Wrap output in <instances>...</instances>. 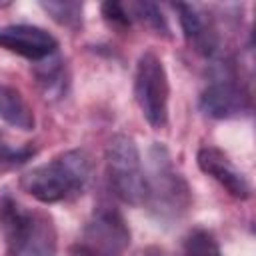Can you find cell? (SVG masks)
<instances>
[{"mask_svg":"<svg viewBox=\"0 0 256 256\" xmlns=\"http://www.w3.org/2000/svg\"><path fill=\"white\" fill-rule=\"evenodd\" d=\"M0 48L14 52L22 58L40 62L56 54L58 40L40 26L10 24V26H0Z\"/></svg>","mask_w":256,"mask_h":256,"instance_id":"ba28073f","label":"cell"},{"mask_svg":"<svg viewBox=\"0 0 256 256\" xmlns=\"http://www.w3.org/2000/svg\"><path fill=\"white\" fill-rule=\"evenodd\" d=\"M168 98L170 84L166 68L156 52L146 50L136 64L134 100L152 128H164L168 124Z\"/></svg>","mask_w":256,"mask_h":256,"instance_id":"5b68a950","label":"cell"},{"mask_svg":"<svg viewBox=\"0 0 256 256\" xmlns=\"http://www.w3.org/2000/svg\"><path fill=\"white\" fill-rule=\"evenodd\" d=\"M0 138H2V132H0Z\"/></svg>","mask_w":256,"mask_h":256,"instance_id":"d6986e66","label":"cell"},{"mask_svg":"<svg viewBox=\"0 0 256 256\" xmlns=\"http://www.w3.org/2000/svg\"><path fill=\"white\" fill-rule=\"evenodd\" d=\"M0 118L20 130H32L36 124L34 114L24 96L16 88L6 84H0Z\"/></svg>","mask_w":256,"mask_h":256,"instance_id":"8fae6325","label":"cell"},{"mask_svg":"<svg viewBox=\"0 0 256 256\" xmlns=\"http://www.w3.org/2000/svg\"><path fill=\"white\" fill-rule=\"evenodd\" d=\"M150 172L146 174V204L158 218H178L190 206V190L186 180L176 172L170 152L162 144H154L148 152Z\"/></svg>","mask_w":256,"mask_h":256,"instance_id":"3957f363","label":"cell"},{"mask_svg":"<svg viewBox=\"0 0 256 256\" xmlns=\"http://www.w3.org/2000/svg\"><path fill=\"white\" fill-rule=\"evenodd\" d=\"M196 162H198V168L210 178H214L230 196L240 200L250 198L252 190L246 176L234 166V162L228 158L226 152H222L216 146H202L196 154Z\"/></svg>","mask_w":256,"mask_h":256,"instance_id":"9c48e42d","label":"cell"},{"mask_svg":"<svg viewBox=\"0 0 256 256\" xmlns=\"http://www.w3.org/2000/svg\"><path fill=\"white\" fill-rule=\"evenodd\" d=\"M174 10L178 12L180 26L186 42L204 56H214L218 50V34L212 18L196 4L176 2Z\"/></svg>","mask_w":256,"mask_h":256,"instance_id":"30bf717a","label":"cell"},{"mask_svg":"<svg viewBox=\"0 0 256 256\" xmlns=\"http://www.w3.org/2000/svg\"><path fill=\"white\" fill-rule=\"evenodd\" d=\"M90 156L84 150H68L28 170L20 178V188L42 204H54L82 194L90 182Z\"/></svg>","mask_w":256,"mask_h":256,"instance_id":"6da1fadb","label":"cell"},{"mask_svg":"<svg viewBox=\"0 0 256 256\" xmlns=\"http://www.w3.org/2000/svg\"><path fill=\"white\" fill-rule=\"evenodd\" d=\"M102 16L108 22L118 24V26H130V22H132L128 6L122 4V2H104L102 4Z\"/></svg>","mask_w":256,"mask_h":256,"instance_id":"e0dca14e","label":"cell"},{"mask_svg":"<svg viewBox=\"0 0 256 256\" xmlns=\"http://www.w3.org/2000/svg\"><path fill=\"white\" fill-rule=\"evenodd\" d=\"M106 172L112 192L130 206L146 204V172L136 142L116 134L106 146Z\"/></svg>","mask_w":256,"mask_h":256,"instance_id":"277c9868","label":"cell"},{"mask_svg":"<svg viewBox=\"0 0 256 256\" xmlns=\"http://www.w3.org/2000/svg\"><path fill=\"white\" fill-rule=\"evenodd\" d=\"M0 226L8 256H56V228L44 212L0 198Z\"/></svg>","mask_w":256,"mask_h":256,"instance_id":"7a4b0ae2","label":"cell"},{"mask_svg":"<svg viewBox=\"0 0 256 256\" xmlns=\"http://www.w3.org/2000/svg\"><path fill=\"white\" fill-rule=\"evenodd\" d=\"M182 256H222V254L214 234L204 228H196L184 238Z\"/></svg>","mask_w":256,"mask_h":256,"instance_id":"5bb4252c","label":"cell"},{"mask_svg":"<svg viewBox=\"0 0 256 256\" xmlns=\"http://www.w3.org/2000/svg\"><path fill=\"white\" fill-rule=\"evenodd\" d=\"M34 76H36V84L40 86L44 98H60L66 92V70H64V62L54 54L48 56L44 60H40L34 68Z\"/></svg>","mask_w":256,"mask_h":256,"instance_id":"7c38bea8","label":"cell"},{"mask_svg":"<svg viewBox=\"0 0 256 256\" xmlns=\"http://www.w3.org/2000/svg\"><path fill=\"white\" fill-rule=\"evenodd\" d=\"M40 8L54 20L58 22L60 26H66V28H80L82 26V10L84 6L80 2H54V0H48V2H40Z\"/></svg>","mask_w":256,"mask_h":256,"instance_id":"4fadbf2b","label":"cell"},{"mask_svg":"<svg viewBox=\"0 0 256 256\" xmlns=\"http://www.w3.org/2000/svg\"><path fill=\"white\" fill-rule=\"evenodd\" d=\"M136 256H170V254L166 250H162V248H144Z\"/></svg>","mask_w":256,"mask_h":256,"instance_id":"ac0fdd59","label":"cell"},{"mask_svg":"<svg viewBox=\"0 0 256 256\" xmlns=\"http://www.w3.org/2000/svg\"><path fill=\"white\" fill-rule=\"evenodd\" d=\"M130 244L124 216L108 204L98 206L86 222L76 244L78 256H122Z\"/></svg>","mask_w":256,"mask_h":256,"instance_id":"8992f818","label":"cell"},{"mask_svg":"<svg viewBox=\"0 0 256 256\" xmlns=\"http://www.w3.org/2000/svg\"><path fill=\"white\" fill-rule=\"evenodd\" d=\"M200 110L210 118H234L250 110V96L240 86L232 62L220 60L210 68V82L198 100Z\"/></svg>","mask_w":256,"mask_h":256,"instance_id":"52a82bcc","label":"cell"},{"mask_svg":"<svg viewBox=\"0 0 256 256\" xmlns=\"http://www.w3.org/2000/svg\"><path fill=\"white\" fill-rule=\"evenodd\" d=\"M36 154V150L32 146H2L0 144V174H6L10 170L20 168L22 164H26L32 156Z\"/></svg>","mask_w":256,"mask_h":256,"instance_id":"2e32d148","label":"cell"},{"mask_svg":"<svg viewBox=\"0 0 256 256\" xmlns=\"http://www.w3.org/2000/svg\"><path fill=\"white\" fill-rule=\"evenodd\" d=\"M128 6V12L132 18H138L142 20L148 28H152L156 34H162V36H170V28H168V22L164 18V14L160 12V8L154 4V2H132V4H126Z\"/></svg>","mask_w":256,"mask_h":256,"instance_id":"9a60e30c","label":"cell"}]
</instances>
